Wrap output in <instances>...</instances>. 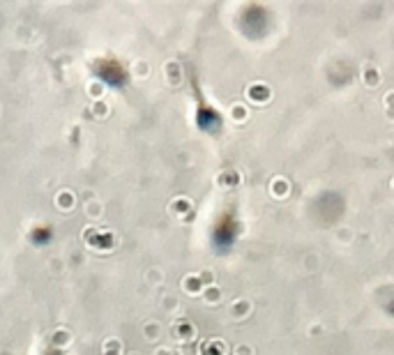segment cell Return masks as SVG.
Returning <instances> with one entry per match:
<instances>
[{"label":"cell","instance_id":"3957f363","mask_svg":"<svg viewBox=\"0 0 394 355\" xmlns=\"http://www.w3.org/2000/svg\"><path fill=\"white\" fill-rule=\"evenodd\" d=\"M47 355H62V353H60L58 349H49V353H47Z\"/></svg>","mask_w":394,"mask_h":355},{"label":"cell","instance_id":"7a4b0ae2","mask_svg":"<svg viewBox=\"0 0 394 355\" xmlns=\"http://www.w3.org/2000/svg\"><path fill=\"white\" fill-rule=\"evenodd\" d=\"M30 238H33L35 245H47V242L53 238V231L49 226H37L33 233H30Z\"/></svg>","mask_w":394,"mask_h":355},{"label":"cell","instance_id":"6da1fadb","mask_svg":"<svg viewBox=\"0 0 394 355\" xmlns=\"http://www.w3.org/2000/svg\"><path fill=\"white\" fill-rule=\"evenodd\" d=\"M93 72L97 74V79L104 81V83L111 86V88H120L122 83H125V79H127V74H125V69H122L120 62H118V60H108V58L95 62Z\"/></svg>","mask_w":394,"mask_h":355}]
</instances>
